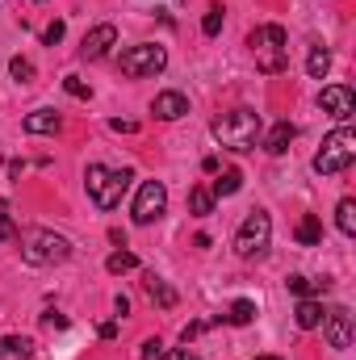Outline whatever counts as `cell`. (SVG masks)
<instances>
[{
    "instance_id": "obj_19",
    "label": "cell",
    "mask_w": 356,
    "mask_h": 360,
    "mask_svg": "<svg viewBox=\"0 0 356 360\" xmlns=\"http://www.w3.org/2000/svg\"><path fill=\"white\" fill-rule=\"evenodd\" d=\"M239 188H243V172H239V168H227L222 176L214 180V188H210V193H214V197H235Z\"/></svg>"
},
{
    "instance_id": "obj_11",
    "label": "cell",
    "mask_w": 356,
    "mask_h": 360,
    "mask_svg": "<svg viewBox=\"0 0 356 360\" xmlns=\"http://www.w3.org/2000/svg\"><path fill=\"white\" fill-rule=\"evenodd\" d=\"M113 42H117V30L105 21V25H96L92 34H84V42H80V59H105Z\"/></svg>"
},
{
    "instance_id": "obj_21",
    "label": "cell",
    "mask_w": 356,
    "mask_h": 360,
    "mask_svg": "<svg viewBox=\"0 0 356 360\" xmlns=\"http://www.w3.org/2000/svg\"><path fill=\"white\" fill-rule=\"evenodd\" d=\"M285 285H289V293H293V297H314V293H323V289H327V281H310V276H302V272H298V276H289Z\"/></svg>"
},
{
    "instance_id": "obj_17",
    "label": "cell",
    "mask_w": 356,
    "mask_h": 360,
    "mask_svg": "<svg viewBox=\"0 0 356 360\" xmlns=\"http://www.w3.org/2000/svg\"><path fill=\"white\" fill-rule=\"evenodd\" d=\"M214 201H218V197H214V193H210L205 184H197V188H189V210H193L197 218H205V214H214Z\"/></svg>"
},
{
    "instance_id": "obj_26",
    "label": "cell",
    "mask_w": 356,
    "mask_h": 360,
    "mask_svg": "<svg viewBox=\"0 0 356 360\" xmlns=\"http://www.w3.org/2000/svg\"><path fill=\"white\" fill-rule=\"evenodd\" d=\"M8 72H13V80H17V84H30V80H34V63H30V59H21V55H17V59H8Z\"/></svg>"
},
{
    "instance_id": "obj_14",
    "label": "cell",
    "mask_w": 356,
    "mask_h": 360,
    "mask_svg": "<svg viewBox=\"0 0 356 360\" xmlns=\"http://www.w3.org/2000/svg\"><path fill=\"white\" fill-rule=\"evenodd\" d=\"M59 126H63V117H59L55 109H34V113H25V130H30V134H59Z\"/></svg>"
},
{
    "instance_id": "obj_8",
    "label": "cell",
    "mask_w": 356,
    "mask_h": 360,
    "mask_svg": "<svg viewBox=\"0 0 356 360\" xmlns=\"http://www.w3.org/2000/svg\"><path fill=\"white\" fill-rule=\"evenodd\" d=\"M164 210H168V188L160 180H143L139 184V197H134V222L139 226H151Z\"/></svg>"
},
{
    "instance_id": "obj_37",
    "label": "cell",
    "mask_w": 356,
    "mask_h": 360,
    "mask_svg": "<svg viewBox=\"0 0 356 360\" xmlns=\"http://www.w3.org/2000/svg\"><path fill=\"white\" fill-rule=\"evenodd\" d=\"M260 360H281V356H260Z\"/></svg>"
},
{
    "instance_id": "obj_1",
    "label": "cell",
    "mask_w": 356,
    "mask_h": 360,
    "mask_svg": "<svg viewBox=\"0 0 356 360\" xmlns=\"http://www.w3.org/2000/svg\"><path fill=\"white\" fill-rule=\"evenodd\" d=\"M210 130L227 151H252L260 139V113L256 109H231V113H218Z\"/></svg>"
},
{
    "instance_id": "obj_34",
    "label": "cell",
    "mask_w": 356,
    "mask_h": 360,
    "mask_svg": "<svg viewBox=\"0 0 356 360\" xmlns=\"http://www.w3.org/2000/svg\"><path fill=\"white\" fill-rule=\"evenodd\" d=\"M42 323H46V327H68V319H63V314H46Z\"/></svg>"
},
{
    "instance_id": "obj_15",
    "label": "cell",
    "mask_w": 356,
    "mask_h": 360,
    "mask_svg": "<svg viewBox=\"0 0 356 360\" xmlns=\"http://www.w3.org/2000/svg\"><path fill=\"white\" fill-rule=\"evenodd\" d=\"M293 319H298V327H302V331H314V327H323L327 310H323V302L302 297V302H298V310H293Z\"/></svg>"
},
{
    "instance_id": "obj_18",
    "label": "cell",
    "mask_w": 356,
    "mask_h": 360,
    "mask_svg": "<svg viewBox=\"0 0 356 360\" xmlns=\"http://www.w3.org/2000/svg\"><path fill=\"white\" fill-rule=\"evenodd\" d=\"M231 327H248L252 319H256V302H248V297H239V302H231V310L222 314Z\"/></svg>"
},
{
    "instance_id": "obj_28",
    "label": "cell",
    "mask_w": 356,
    "mask_h": 360,
    "mask_svg": "<svg viewBox=\"0 0 356 360\" xmlns=\"http://www.w3.org/2000/svg\"><path fill=\"white\" fill-rule=\"evenodd\" d=\"M63 89L72 92L76 101H89V96H92V89L84 84V80H80V76H68V80H63Z\"/></svg>"
},
{
    "instance_id": "obj_35",
    "label": "cell",
    "mask_w": 356,
    "mask_h": 360,
    "mask_svg": "<svg viewBox=\"0 0 356 360\" xmlns=\"http://www.w3.org/2000/svg\"><path fill=\"white\" fill-rule=\"evenodd\" d=\"M117 335V323H101V340H113Z\"/></svg>"
},
{
    "instance_id": "obj_9",
    "label": "cell",
    "mask_w": 356,
    "mask_h": 360,
    "mask_svg": "<svg viewBox=\"0 0 356 360\" xmlns=\"http://www.w3.org/2000/svg\"><path fill=\"white\" fill-rule=\"evenodd\" d=\"M319 105H323V113H331L336 122H352L356 92L348 89V84H327V89L319 92Z\"/></svg>"
},
{
    "instance_id": "obj_4",
    "label": "cell",
    "mask_w": 356,
    "mask_h": 360,
    "mask_svg": "<svg viewBox=\"0 0 356 360\" xmlns=\"http://www.w3.org/2000/svg\"><path fill=\"white\" fill-rule=\"evenodd\" d=\"M352 160H356V130L340 126L323 139V151L314 155V172L319 176H340V172L352 168Z\"/></svg>"
},
{
    "instance_id": "obj_36",
    "label": "cell",
    "mask_w": 356,
    "mask_h": 360,
    "mask_svg": "<svg viewBox=\"0 0 356 360\" xmlns=\"http://www.w3.org/2000/svg\"><path fill=\"white\" fill-rule=\"evenodd\" d=\"M160 360H197V356H193V352H164Z\"/></svg>"
},
{
    "instance_id": "obj_3",
    "label": "cell",
    "mask_w": 356,
    "mask_h": 360,
    "mask_svg": "<svg viewBox=\"0 0 356 360\" xmlns=\"http://www.w3.org/2000/svg\"><path fill=\"white\" fill-rule=\"evenodd\" d=\"M248 46H252L260 72H268V76L285 72V63H289V38H285L281 25H260V30H252V34H248Z\"/></svg>"
},
{
    "instance_id": "obj_33",
    "label": "cell",
    "mask_w": 356,
    "mask_h": 360,
    "mask_svg": "<svg viewBox=\"0 0 356 360\" xmlns=\"http://www.w3.org/2000/svg\"><path fill=\"white\" fill-rule=\"evenodd\" d=\"M201 331H205V323H189V327H184V331H180V340H184V344H189V340H193V335H201Z\"/></svg>"
},
{
    "instance_id": "obj_29",
    "label": "cell",
    "mask_w": 356,
    "mask_h": 360,
    "mask_svg": "<svg viewBox=\"0 0 356 360\" xmlns=\"http://www.w3.org/2000/svg\"><path fill=\"white\" fill-rule=\"evenodd\" d=\"M13 235H17V226H13V218H8V205L0 201V243H4V239H13Z\"/></svg>"
},
{
    "instance_id": "obj_5",
    "label": "cell",
    "mask_w": 356,
    "mask_h": 360,
    "mask_svg": "<svg viewBox=\"0 0 356 360\" xmlns=\"http://www.w3.org/2000/svg\"><path fill=\"white\" fill-rule=\"evenodd\" d=\"M72 256V243L55 231H30L25 243H21V260L34 264V269H46V264H63Z\"/></svg>"
},
{
    "instance_id": "obj_6",
    "label": "cell",
    "mask_w": 356,
    "mask_h": 360,
    "mask_svg": "<svg viewBox=\"0 0 356 360\" xmlns=\"http://www.w3.org/2000/svg\"><path fill=\"white\" fill-rule=\"evenodd\" d=\"M117 68H122V76H130V80H139V76H160V72L168 68V51H164L160 42H139V46L122 51Z\"/></svg>"
},
{
    "instance_id": "obj_32",
    "label": "cell",
    "mask_w": 356,
    "mask_h": 360,
    "mask_svg": "<svg viewBox=\"0 0 356 360\" xmlns=\"http://www.w3.org/2000/svg\"><path fill=\"white\" fill-rule=\"evenodd\" d=\"M109 130H117V134H134L139 126H134V122H122V117H113V122H109Z\"/></svg>"
},
{
    "instance_id": "obj_24",
    "label": "cell",
    "mask_w": 356,
    "mask_h": 360,
    "mask_svg": "<svg viewBox=\"0 0 356 360\" xmlns=\"http://www.w3.org/2000/svg\"><path fill=\"white\" fill-rule=\"evenodd\" d=\"M105 269L113 272V276H122V272H134V269H139V256H134V252H113V256L105 260Z\"/></svg>"
},
{
    "instance_id": "obj_31",
    "label": "cell",
    "mask_w": 356,
    "mask_h": 360,
    "mask_svg": "<svg viewBox=\"0 0 356 360\" xmlns=\"http://www.w3.org/2000/svg\"><path fill=\"white\" fill-rule=\"evenodd\" d=\"M164 352H168V348H164L160 340H147V344H143V360H160Z\"/></svg>"
},
{
    "instance_id": "obj_10",
    "label": "cell",
    "mask_w": 356,
    "mask_h": 360,
    "mask_svg": "<svg viewBox=\"0 0 356 360\" xmlns=\"http://www.w3.org/2000/svg\"><path fill=\"white\" fill-rule=\"evenodd\" d=\"M323 335H327V344H331L336 352L352 348V314H348L344 306L327 310V319H323Z\"/></svg>"
},
{
    "instance_id": "obj_12",
    "label": "cell",
    "mask_w": 356,
    "mask_h": 360,
    "mask_svg": "<svg viewBox=\"0 0 356 360\" xmlns=\"http://www.w3.org/2000/svg\"><path fill=\"white\" fill-rule=\"evenodd\" d=\"M151 113H155L160 122H177V117L189 113V96H184V92H172V89L160 92V96L151 101Z\"/></svg>"
},
{
    "instance_id": "obj_2",
    "label": "cell",
    "mask_w": 356,
    "mask_h": 360,
    "mask_svg": "<svg viewBox=\"0 0 356 360\" xmlns=\"http://www.w3.org/2000/svg\"><path fill=\"white\" fill-rule=\"evenodd\" d=\"M130 180H134L130 168L113 172L105 164H89V172H84V184H89V197L96 210H117L122 197H126V188H130Z\"/></svg>"
},
{
    "instance_id": "obj_30",
    "label": "cell",
    "mask_w": 356,
    "mask_h": 360,
    "mask_svg": "<svg viewBox=\"0 0 356 360\" xmlns=\"http://www.w3.org/2000/svg\"><path fill=\"white\" fill-rule=\"evenodd\" d=\"M42 42H46V46H55V42H63V21H51V25L42 30Z\"/></svg>"
},
{
    "instance_id": "obj_22",
    "label": "cell",
    "mask_w": 356,
    "mask_h": 360,
    "mask_svg": "<svg viewBox=\"0 0 356 360\" xmlns=\"http://www.w3.org/2000/svg\"><path fill=\"white\" fill-rule=\"evenodd\" d=\"M147 293H151V297H155L164 310H172V306H177V293H172V289H168V285H164L155 272H147Z\"/></svg>"
},
{
    "instance_id": "obj_23",
    "label": "cell",
    "mask_w": 356,
    "mask_h": 360,
    "mask_svg": "<svg viewBox=\"0 0 356 360\" xmlns=\"http://www.w3.org/2000/svg\"><path fill=\"white\" fill-rule=\"evenodd\" d=\"M336 226H340L344 235H356V201L352 197H344V201L336 205Z\"/></svg>"
},
{
    "instance_id": "obj_27",
    "label": "cell",
    "mask_w": 356,
    "mask_h": 360,
    "mask_svg": "<svg viewBox=\"0 0 356 360\" xmlns=\"http://www.w3.org/2000/svg\"><path fill=\"white\" fill-rule=\"evenodd\" d=\"M201 30H205V38H214V34L222 30V4H214V8L201 17Z\"/></svg>"
},
{
    "instance_id": "obj_20",
    "label": "cell",
    "mask_w": 356,
    "mask_h": 360,
    "mask_svg": "<svg viewBox=\"0 0 356 360\" xmlns=\"http://www.w3.org/2000/svg\"><path fill=\"white\" fill-rule=\"evenodd\" d=\"M306 72H310L314 80H323V76L331 72V51H327V46H310V59H306Z\"/></svg>"
},
{
    "instance_id": "obj_7",
    "label": "cell",
    "mask_w": 356,
    "mask_h": 360,
    "mask_svg": "<svg viewBox=\"0 0 356 360\" xmlns=\"http://www.w3.org/2000/svg\"><path fill=\"white\" fill-rule=\"evenodd\" d=\"M268 239H272V218H268L265 210H252V214L243 218L239 235H235V252H239L243 260H256V256L268 252Z\"/></svg>"
},
{
    "instance_id": "obj_16",
    "label": "cell",
    "mask_w": 356,
    "mask_h": 360,
    "mask_svg": "<svg viewBox=\"0 0 356 360\" xmlns=\"http://www.w3.org/2000/svg\"><path fill=\"white\" fill-rule=\"evenodd\" d=\"M298 243L302 248H319L323 243V222H319V214H302V222H298Z\"/></svg>"
},
{
    "instance_id": "obj_25",
    "label": "cell",
    "mask_w": 356,
    "mask_h": 360,
    "mask_svg": "<svg viewBox=\"0 0 356 360\" xmlns=\"http://www.w3.org/2000/svg\"><path fill=\"white\" fill-rule=\"evenodd\" d=\"M0 348H4L8 356H21V360H30V356H34V344H30L25 335H13V340H0Z\"/></svg>"
},
{
    "instance_id": "obj_13",
    "label": "cell",
    "mask_w": 356,
    "mask_h": 360,
    "mask_svg": "<svg viewBox=\"0 0 356 360\" xmlns=\"http://www.w3.org/2000/svg\"><path fill=\"white\" fill-rule=\"evenodd\" d=\"M293 139H298V126H293V122H276V126L268 130V139H265V151L268 155H285Z\"/></svg>"
}]
</instances>
